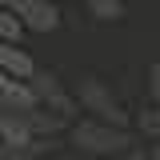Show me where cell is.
I'll return each instance as SVG.
<instances>
[{
  "instance_id": "6da1fadb",
  "label": "cell",
  "mask_w": 160,
  "mask_h": 160,
  "mask_svg": "<svg viewBox=\"0 0 160 160\" xmlns=\"http://www.w3.org/2000/svg\"><path fill=\"white\" fill-rule=\"evenodd\" d=\"M68 140L76 144L80 156H124L132 152V132L128 128H112V124H100V120H76L68 128Z\"/></svg>"
},
{
  "instance_id": "7a4b0ae2",
  "label": "cell",
  "mask_w": 160,
  "mask_h": 160,
  "mask_svg": "<svg viewBox=\"0 0 160 160\" xmlns=\"http://www.w3.org/2000/svg\"><path fill=\"white\" fill-rule=\"evenodd\" d=\"M76 104L88 112L92 120H100V124H112V128H128V112L120 108V100L112 96V88L104 84V80H96V76H84L76 84Z\"/></svg>"
},
{
  "instance_id": "3957f363",
  "label": "cell",
  "mask_w": 160,
  "mask_h": 160,
  "mask_svg": "<svg viewBox=\"0 0 160 160\" xmlns=\"http://www.w3.org/2000/svg\"><path fill=\"white\" fill-rule=\"evenodd\" d=\"M28 88H32V96H36V104L44 108V112H52V116H72L80 104H76V96L60 84V76L56 72H44V68H36V76L28 80Z\"/></svg>"
},
{
  "instance_id": "277c9868",
  "label": "cell",
  "mask_w": 160,
  "mask_h": 160,
  "mask_svg": "<svg viewBox=\"0 0 160 160\" xmlns=\"http://www.w3.org/2000/svg\"><path fill=\"white\" fill-rule=\"evenodd\" d=\"M12 8V16L24 24V32H40V36H48V32H56L60 28V8L56 0H16V4H8Z\"/></svg>"
},
{
  "instance_id": "5b68a950",
  "label": "cell",
  "mask_w": 160,
  "mask_h": 160,
  "mask_svg": "<svg viewBox=\"0 0 160 160\" xmlns=\"http://www.w3.org/2000/svg\"><path fill=\"white\" fill-rule=\"evenodd\" d=\"M0 76L24 80V84L36 76V60L28 56V48H20V44H0Z\"/></svg>"
},
{
  "instance_id": "8992f818",
  "label": "cell",
  "mask_w": 160,
  "mask_h": 160,
  "mask_svg": "<svg viewBox=\"0 0 160 160\" xmlns=\"http://www.w3.org/2000/svg\"><path fill=\"white\" fill-rule=\"evenodd\" d=\"M20 36H24V24L12 16L8 4H0V44H20Z\"/></svg>"
},
{
  "instance_id": "52a82bcc",
  "label": "cell",
  "mask_w": 160,
  "mask_h": 160,
  "mask_svg": "<svg viewBox=\"0 0 160 160\" xmlns=\"http://www.w3.org/2000/svg\"><path fill=\"white\" fill-rule=\"evenodd\" d=\"M88 12H92V20L112 24V20L124 16V0H88Z\"/></svg>"
},
{
  "instance_id": "ba28073f",
  "label": "cell",
  "mask_w": 160,
  "mask_h": 160,
  "mask_svg": "<svg viewBox=\"0 0 160 160\" xmlns=\"http://www.w3.org/2000/svg\"><path fill=\"white\" fill-rule=\"evenodd\" d=\"M140 132H144V136H152V140H160V108L140 112Z\"/></svg>"
},
{
  "instance_id": "9c48e42d",
  "label": "cell",
  "mask_w": 160,
  "mask_h": 160,
  "mask_svg": "<svg viewBox=\"0 0 160 160\" xmlns=\"http://www.w3.org/2000/svg\"><path fill=\"white\" fill-rule=\"evenodd\" d=\"M148 96H152V104H160V52L148 64Z\"/></svg>"
},
{
  "instance_id": "30bf717a",
  "label": "cell",
  "mask_w": 160,
  "mask_h": 160,
  "mask_svg": "<svg viewBox=\"0 0 160 160\" xmlns=\"http://www.w3.org/2000/svg\"><path fill=\"white\" fill-rule=\"evenodd\" d=\"M0 160H32L28 152H20V148H12V144H4L0 140Z\"/></svg>"
},
{
  "instance_id": "8fae6325",
  "label": "cell",
  "mask_w": 160,
  "mask_h": 160,
  "mask_svg": "<svg viewBox=\"0 0 160 160\" xmlns=\"http://www.w3.org/2000/svg\"><path fill=\"white\" fill-rule=\"evenodd\" d=\"M56 160H84V156H56Z\"/></svg>"
},
{
  "instance_id": "7c38bea8",
  "label": "cell",
  "mask_w": 160,
  "mask_h": 160,
  "mask_svg": "<svg viewBox=\"0 0 160 160\" xmlns=\"http://www.w3.org/2000/svg\"><path fill=\"white\" fill-rule=\"evenodd\" d=\"M0 4H16V0H0Z\"/></svg>"
},
{
  "instance_id": "4fadbf2b",
  "label": "cell",
  "mask_w": 160,
  "mask_h": 160,
  "mask_svg": "<svg viewBox=\"0 0 160 160\" xmlns=\"http://www.w3.org/2000/svg\"><path fill=\"white\" fill-rule=\"evenodd\" d=\"M0 116H4V104H0Z\"/></svg>"
},
{
  "instance_id": "5bb4252c",
  "label": "cell",
  "mask_w": 160,
  "mask_h": 160,
  "mask_svg": "<svg viewBox=\"0 0 160 160\" xmlns=\"http://www.w3.org/2000/svg\"><path fill=\"white\" fill-rule=\"evenodd\" d=\"M60 4H68V0H60Z\"/></svg>"
}]
</instances>
